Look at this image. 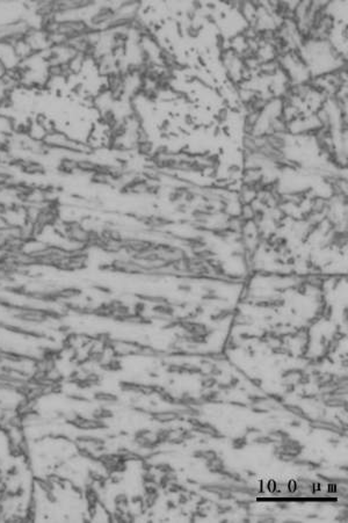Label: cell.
I'll list each match as a JSON object with an SVG mask.
<instances>
[{"label": "cell", "mask_w": 348, "mask_h": 523, "mask_svg": "<svg viewBox=\"0 0 348 523\" xmlns=\"http://www.w3.org/2000/svg\"><path fill=\"white\" fill-rule=\"evenodd\" d=\"M0 62H2L7 71L20 67L21 62L18 58L16 51H14L13 45H11L9 42L0 41Z\"/></svg>", "instance_id": "cell-1"}, {"label": "cell", "mask_w": 348, "mask_h": 523, "mask_svg": "<svg viewBox=\"0 0 348 523\" xmlns=\"http://www.w3.org/2000/svg\"><path fill=\"white\" fill-rule=\"evenodd\" d=\"M100 163L94 162V160L90 159L89 156H83L79 157L78 159V173H84V174H93L94 172H97L100 168Z\"/></svg>", "instance_id": "cell-2"}, {"label": "cell", "mask_w": 348, "mask_h": 523, "mask_svg": "<svg viewBox=\"0 0 348 523\" xmlns=\"http://www.w3.org/2000/svg\"><path fill=\"white\" fill-rule=\"evenodd\" d=\"M136 150L141 156L149 157L152 155L153 151H155V146H153L152 142L146 141V142L138 143V144L136 145Z\"/></svg>", "instance_id": "cell-3"}, {"label": "cell", "mask_w": 348, "mask_h": 523, "mask_svg": "<svg viewBox=\"0 0 348 523\" xmlns=\"http://www.w3.org/2000/svg\"><path fill=\"white\" fill-rule=\"evenodd\" d=\"M153 311L157 313L164 314V316H172V314L174 313V309L172 308V306L164 305V304H159V305L155 306V308H153Z\"/></svg>", "instance_id": "cell-4"}]
</instances>
